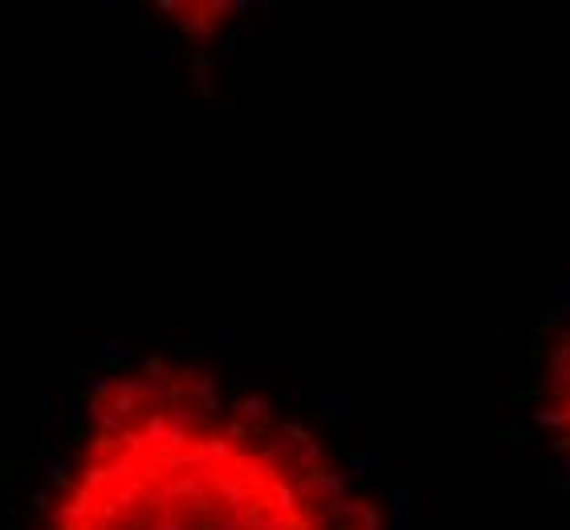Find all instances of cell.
<instances>
[{
	"mask_svg": "<svg viewBox=\"0 0 570 530\" xmlns=\"http://www.w3.org/2000/svg\"><path fill=\"white\" fill-rule=\"evenodd\" d=\"M41 530H383L322 441L204 368L147 359L98 384Z\"/></svg>",
	"mask_w": 570,
	"mask_h": 530,
	"instance_id": "6da1fadb",
	"label": "cell"
},
{
	"mask_svg": "<svg viewBox=\"0 0 570 530\" xmlns=\"http://www.w3.org/2000/svg\"><path fill=\"white\" fill-rule=\"evenodd\" d=\"M542 424H546L554 449L570 465V327L550 343L546 371H542Z\"/></svg>",
	"mask_w": 570,
	"mask_h": 530,
	"instance_id": "7a4b0ae2",
	"label": "cell"
}]
</instances>
